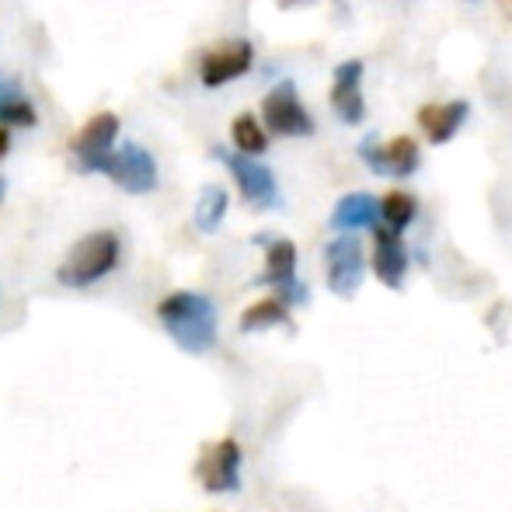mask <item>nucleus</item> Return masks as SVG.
Wrapping results in <instances>:
<instances>
[{
    "label": "nucleus",
    "instance_id": "4468645a",
    "mask_svg": "<svg viewBox=\"0 0 512 512\" xmlns=\"http://www.w3.org/2000/svg\"><path fill=\"white\" fill-rule=\"evenodd\" d=\"M467 119V102H443V105H422L418 108V126L425 129L432 143L453 140V133L460 129V122Z\"/></svg>",
    "mask_w": 512,
    "mask_h": 512
},
{
    "label": "nucleus",
    "instance_id": "f8f14e48",
    "mask_svg": "<svg viewBox=\"0 0 512 512\" xmlns=\"http://www.w3.org/2000/svg\"><path fill=\"white\" fill-rule=\"evenodd\" d=\"M115 136H119V115L115 112L91 115L74 133V140H70V150H74L77 164H88V161H95V157H105L108 150H115Z\"/></svg>",
    "mask_w": 512,
    "mask_h": 512
},
{
    "label": "nucleus",
    "instance_id": "ddd939ff",
    "mask_svg": "<svg viewBox=\"0 0 512 512\" xmlns=\"http://www.w3.org/2000/svg\"><path fill=\"white\" fill-rule=\"evenodd\" d=\"M373 272H377V279L384 286L401 290L405 272H408V251H405V244H401V234H394V230H387V227H377V234H373Z\"/></svg>",
    "mask_w": 512,
    "mask_h": 512
},
{
    "label": "nucleus",
    "instance_id": "20e7f679",
    "mask_svg": "<svg viewBox=\"0 0 512 512\" xmlns=\"http://www.w3.org/2000/svg\"><path fill=\"white\" fill-rule=\"evenodd\" d=\"M265 244V269L258 276L262 286L276 290V300L286 307L307 304V286L297 279V244L286 241V237H258Z\"/></svg>",
    "mask_w": 512,
    "mask_h": 512
},
{
    "label": "nucleus",
    "instance_id": "f03ea898",
    "mask_svg": "<svg viewBox=\"0 0 512 512\" xmlns=\"http://www.w3.org/2000/svg\"><path fill=\"white\" fill-rule=\"evenodd\" d=\"M119 258H122L119 234L115 230H95V234L81 237L70 248V255L56 269V283L67 286V290H88V286L102 283L105 276H112L119 269Z\"/></svg>",
    "mask_w": 512,
    "mask_h": 512
},
{
    "label": "nucleus",
    "instance_id": "9d476101",
    "mask_svg": "<svg viewBox=\"0 0 512 512\" xmlns=\"http://www.w3.org/2000/svg\"><path fill=\"white\" fill-rule=\"evenodd\" d=\"M359 154H363L366 168H370L373 175L408 178L418 171V143L411 140V136H398V140H391L387 147H377V136H366Z\"/></svg>",
    "mask_w": 512,
    "mask_h": 512
},
{
    "label": "nucleus",
    "instance_id": "6ab92c4d",
    "mask_svg": "<svg viewBox=\"0 0 512 512\" xmlns=\"http://www.w3.org/2000/svg\"><path fill=\"white\" fill-rule=\"evenodd\" d=\"M230 136H234L237 154H244V157H258V154H265V147H269V133H265L262 122H258L251 112H241L234 122H230Z\"/></svg>",
    "mask_w": 512,
    "mask_h": 512
},
{
    "label": "nucleus",
    "instance_id": "f257e3e1",
    "mask_svg": "<svg viewBox=\"0 0 512 512\" xmlns=\"http://www.w3.org/2000/svg\"><path fill=\"white\" fill-rule=\"evenodd\" d=\"M157 321L171 335V342L189 356H206L220 342V314L206 293L175 290L161 297L157 304Z\"/></svg>",
    "mask_w": 512,
    "mask_h": 512
},
{
    "label": "nucleus",
    "instance_id": "4be33fe9",
    "mask_svg": "<svg viewBox=\"0 0 512 512\" xmlns=\"http://www.w3.org/2000/svg\"><path fill=\"white\" fill-rule=\"evenodd\" d=\"M300 4H310V0H279V7H283V11H290V7H300Z\"/></svg>",
    "mask_w": 512,
    "mask_h": 512
},
{
    "label": "nucleus",
    "instance_id": "0eeeda50",
    "mask_svg": "<svg viewBox=\"0 0 512 512\" xmlns=\"http://www.w3.org/2000/svg\"><path fill=\"white\" fill-rule=\"evenodd\" d=\"M324 272H328V290L335 297H356L366 276V255L356 237H335L324 244Z\"/></svg>",
    "mask_w": 512,
    "mask_h": 512
},
{
    "label": "nucleus",
    "instance_id": "423d86ee",
    "mask_svg": "<svg viewBox=\"0 0 512 512\" xmlns=\"http://www.w3.org/2000/svg\"><path fill=\"white\" fill-rule=\"evenodd\" d=\"M241 443L234 436L216 439L213 446L199 457L196 464V478L209 495H230L241 488Z\"/></svg>",
    "mask_w": 512,
    "mask_h": 512
},
{
    "label": "nucleus",
    "instance_id": "2eb2a0df",
    "mask_svg": "<svg viewBox=\"0 0 512 512\" xmlns=\"http://www.w3.org/2000/svg\"><path fill=\"white\" fill-rule=\"evenodd\" d=\"M380 216L377 209V199L366 196V192H349V196H342L331 209V227L335 230H363V227H373Z\"/></svg>",
    "mask_w": 512,
    "mask_h": 512
},
{
    "label": "nucleus",
    "instance_id": "aec40b11",
    "mask_svg": "<svg viewBox=\"0 0 512 512\" xmlns=\"http://www.w3.org/2000/svg\"><path fill=\"white\" fill-rule=\"evenodd\" d=\"M380 216H384L387 230H394V234H401V230L408 227L411 220H415V199L408 196V192H387L384 199L377 203Z\"/></svg>",
    "mask_w": 512,
    "mask_h": 512
},
{
    "label": "nucleus",
    "instance_id": "5701e85b",
    "mask_svg": "<svg viewBox=\"0 0 512 512\" xmlns=\"http://www.w3.org/2000/svg\"><path fill=\"white\" fill-rule=\"evenodd\" d=\"M0 203H4V178H0Z\"/></svg>",
    "mask_w": 512,
    "mask_h": 512
},
{
    "label": "nucleus",
    "instance_id": "f3484780",
    "mask_svg": "<svg viewBox=\"0 0 512 512\" xmlns=\"http://www.w3.org/2000/svg\"><path fill=\"white\" fill-rule=\"evenodd\" d=\"M279 324H290V307L279 304L276 297H265L244 310L237 328H241L244 335H255V331H269V328H279Z\"/></svg>",
    "mask_w": 512,
    "mask_h": 512
},
{
    "label": "nucleus",
    "instance_id": "9b49d317",
    "mask_svg": "<svg viewBox=\"0 0 512 512\" xmlns=\"http://www.w3.org/2000/svg\"><path fill=\"white\" fill-rule=\"evenodd\" d=\"M331 81V108L345 126H359L366 115L363 102V60H342Z\"/></svg>",
    "mask_w": 512,
    "mask_h": 512
},
{
    "label": "nucleus",
    "instance_id": "39448f33",
    "mask_svg": "<svg viewBox=\"0 0 512 512\" xmlns=\"http://www.w3.org/2000/svg\"><path fill=\"white\" fill-rule=\"evenodd\" d=\"M216 157L223 161V168L234 175L237 189H241L244 203L255 206V209H276L279 206V185H276V175L265 168L262 161L255 157H244V154H227L223 147L213 150Z\"/></svg>",
    "mask_w": 512,
    "mask_h": 512
},
{
    "label": "nucleus",
    "instance_id": "1a4fd4ad",
    "mask_svg": "<svg viewBox=\"0 0 512 512\" xmlns=\"http://www.w3.org/2000/svg\"><path fill=\"white\" fill-rule=\"evenodd\" d=\"M255 63V49H251L248 39H234V42H223V46L209 49L199 63V77H203L206 88H223V84L237 81L244 77Z\"/></svg>",
    "mask_w": 512,
    "mask_h": 512
},
{
    "label": "nucleus",
    "instance_id": "6e6552de",
    "mask_svg": "<svg viewBox=\"0 0 512 512\" xmlns=\"http://www.w3.org/2000/svg\"><path fill=\"white\" fill-rule=\"evenodd\" d=\"M262 122L265 133L276 136H310L314 133V119L307 115V108L300 105L297 84L293 81H279L276 88L265 95L262 102Z\"/></svg>",
    "mask_w": 512,
    "mask_h": 512
},
{
    "label": "nucleus",
    "instance_id": "412c9836",
    "mask_svg": "<svg viewBox=\"0 0 512 512\" xmlns=\"http://www.w3.org/2000/svg\"><path fill=\"white\" fill-rule=\"evenodd\" d=\"M7 150H11V133H7V129L0 126V157H4Z\"/></svg>",
    "mask_w": 512,
    "mask_h": 512
},
{
    "label": "nucleus",
    "instance_id": "a211bd4d",
    "mask_svg": "<svg viewBox=\"0 0 512 512\" xmlns=\"http://www.w3.org/2000/svg\"><path fill=\"white\" fill-rule=\"evenodd\" d=\"M230 209V196L227 189H220V185H206L203 192H199L196 199V227L199 234H216L223 223V216H227Z\"/></svg>",
    "mask_w": 512,
    "mask_h": 512
},
{
    "label": "nucleus",
    "instance_id": "7ed1b4c3",
    "mask_svg": "<svg viewBox=\"0 0 512 512\" xmlns=\"http://www.w3.org/2000/svg\"><path fill=\"white\" fill-rule=\"evenodd\" d=\"M77 168L108 175L122 192H129V196H147V192H154L157 182H161V171H157L154 154L133 140H126L119 150H108L105 157H95V161H88V164H77Z\"/></svg>",
    "mask_w": 512,
    "mask_h": 512
},
{
    "label": "nucleus",
    "instance_id": "dca6fc26",
    "mask_svg": "<svg viewBox=\"0 0 512 512\" xmlns=\"http://www.w3.org/2000/svg\"><path fill=\"white\" fill-rule=\"evenodd\" d=\"M35 122H39L35 105L21 95L18 84L0 77V126L11 129V126H35Z\"/></svg>",
    "mask_w": 512,
    "mask_h": 512
}]
</instances>
